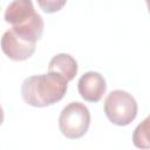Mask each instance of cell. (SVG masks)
Masks as SVG:
<instances>
[{
  "instance_id": "obj_11",
  "label": "cell",
  "mask_w": 150,
  "mask_h": 150,
  "mask_svg": "<svg viewBox=\"0 0 150 150\" xmlns=\"http://www.w3.org/2000/svg\"><path fill=\"white\" fill-rule=\"evenodd\" d=\"M2 122H4V110H2V108L0 105V125L2 124Z\"/></svg>"
},
{
  "instance_id": "obj_4",
  "label": "cell",
  "mask_w": 150,
  "mask_h": 150,
  "mask_svg": "<svg viewBox=\"0 0 150 150\" xmlns=\"http://www.w3.org/2000/svg\"><path fill=\"white\" fill-rule=\"evenodd\" d=\"M0 45L2 52L13 61L27 60L35 52V43H30L20 39L12 29H8L4 33Z\"/></svg>"
},
{
  "instance_id": "obj_3",
  "label": "cell",
  "mask_w": 150,
  "mask_h": 150,
  "mask_svg": "<svg viewBox=\"0 0 150 150\" xmlns=\"http://www.w3.org/2000/svg\"><path fill=\"white\" fill-rule=\"evenodd\" d=\"M90 125V112L88 108L80 102H70L66 105L59 117L61 134L69 138L76 139L82 137Z\"/></svg>"
},
{
  "instance_id": "obj_1",
  "label": "cell",
  "mask_w": 150,
  "mask_h": 150,
  "mask_svg": "<svg viewBox=\"0 0 150 150\" xmlns=\"http://www.w3.org/2000/svg\"><path fill=\"white\" fill-rule=\"evenodd\" d=\"M67 84L68 81L63 76L48 71L25 79L21 86V95L23 101L32 107H48L63 98Z\"/></svg>"
},
{
  "instance_id": "obj_8",
  "label": "cell",
  "mask_w": 150,
  "mask_h": 150,
  "mask_svg": "<svg viewBox=\"0 0 150 150\" xmlns=\"http://www.w3.org/2000/svg\"><path fill=\"white\" fill-rule=\"evenodd\" d=\"M35 14L32 0H14L5 11L6 22L13 25L20 23Z\"/></svg>"
},
{
  "instance_id": "obj_7",
  "label": "cell",
  "mask_w": 150,
  "mask_h": 150,
  "mask_svg": "<svg viewBox=\"0 0 150 150\" xmlns=\"http://www.w3.org/2000/svg\"><path fill=\"white\" fill-rule=\"evenodd\" d=\"M48 71L60 74L67 81H71L77 74V62L69 54H57L49 61Z\"/></svg>"
},
{
  "instance_id": "obj_6",
  "label": "cell",
  "mask_w": 150,
  "mask_h": 150,
  "mask_svg": "<svg viewBox=\"0 0 150 150\" xmlns=\"http://www.w3.org/2000/svg\"><path fill=\"white\" fill-rule=\"evenodd\" d=\"M16 36L20 39L30 42V43H36L38 40L41 39L42 33H43V20L40 14L35 12L34 15L28 18L27 20L13 25L11 28Z\"/></svg>"
},
{
  "instance_id": "obj_10",
  "label": "cell",
  "mask_w": 150,
  "mask_h": 150,
  "mask_svg": "<svg viewBox=\"0 0 150 150\" xmlns=\"http://www.w3.org/2000/svg\"><path fill=\"white\" fill-rule=\"evenodd\" d=\"M36 2L45 13H55L66 5L67 0H36Z\"/></svg>"
},
{
  "instance_id": "obj_9",
  "label": "cell",
  "mask_w": 150,
  "mask_h": 150,
  "mask_svg": "<svg viewBox=\"0 0 150 150\" xmlns=\"http://www.w3.org/2000/svg\"><path fill=\"white\" fill-rule=\"evenodd\" d=\"M148 131H149V117H146L141 124H138L134 131L132 141L137 148H143V149L149 148Z\"/></svg>"
},
{
  "instance_id": "obj_5",
  "label": "cell",
  "mask_w": 150,
  "mask_h": 150,
  "mask_svg": "<svg viewBox=\"0 0 150 150\" xmlns=\"http://www.w3.org/2000/svg\"><path fill=\"white\" fill-rule=\"evenodd\" d=\"M79 94L84 101L88 102H98L107 89L104 77L97 71H87L84 73L77 82Z\"/></svg>"
},
{
  "instance_id": "obj_2",
  "label": "cell",
  "mask_w": 150,
  "mask_h": 150,
  "mask_svg": "<svg viewBox=\"0 0 150 150\" xmlns=\"http://www.w3.org/2000/svg\"><path fill=\"white\" fill-rule=\"evenodd\" d=\"M104 112L112 124L124 127L135 120L137 115V102L124 90H112L104 101Z\"/></svg>"
}]
</instances>
